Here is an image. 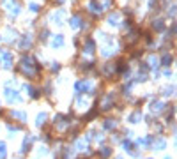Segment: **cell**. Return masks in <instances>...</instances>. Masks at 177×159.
Listing matches in <instances>:
<instances>
[{"mask_svg": "<svg viewBox=\"0 0 177 159\" xmlns=\"http://www.w3.org/2000/svg\"><path fill=\"white\" fill-rule=\"evenodd\" d=\"M44 120H46V113H41L39 117H37V126H41V124H44Z\"/></svg>", "mask_w": 177, "mask_h": 159, "instance_id": "obj_1", "label": "cell"}, {"mask_svg": "<svg viewBox=\"0 0 177 159\" xmlns=\"http://www.w3.org/2000/svg\"><path fill=\"white\" fill-rule=\"evenodd\" d=\"M53 46H62V36H57V39L53 41Z\"/></svg>", "mask_w": 177, "mask_h": 159, "instance_id": "obj_3", "label": "cell"}, {"mask_svg": "<svg viewBox=\"0 0 177 159\" xmlns=\"http://www.w3.org/2000/svg\"><path fill=\"white\" fill-rule=\"evenodd\" d=\"M0 158L2 159L5 158V145L4 143H0Z\"/></svg>", "mask_w": 177, "mask_h": 159, "instance_id": "obj_2", "label": "cell"}]
</instances>
